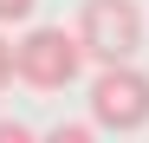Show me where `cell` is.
Wrapping results in <instances>:
<instances>
[{
  "label": "cell",
  "mask_w": 149,
  "mask_h": 143,
  "mask_svg": "<svg viewBox=\"0 0 149 143\" xmlns=\"http://www.w3.org/2000/svg\"><path fill=\"white\" fill-rule=\"evenodd\" d=\"M84 72V46L71 26H33L13 46V78H26L33 91H65Z\"/></svg>",
  "instance_id": "obj_1"
},
{
  "label": "cell",
  "mask_w": 149,
  "mask_h": 143,
  "mask_svg": "<svg viewBox=\"0 0 149 143\" xmlns=\"http://www.w3.org/2000/svg\"><path fill=\"white\" fill-rule=\"evenodd\" d=\"M71 33H78L84 59H97V65L136 59V46H143V7L136 0H84Z\"/></svg>",
  "instance_id": "obj_2"
},
{
  "label": "cell",
  "mask_w": 149,
  "mask_h": 143,
  "mask_svg": "<svg viewBox=\"0 0 149 143\" xmlns=\"http://www.w3.org/2000/svg\"><path fill=\"white\" fill-rule=\"evenodd\" d=\"M91 124H97V130H143V124H149V72H136L130 59L97 65Z\"/></svg>",
  "instance_id": "obj_3"
},
{
  "label": "cell",
  "mask_w": 149,
  "mask_h": 143,
  "mask_svg": "<svg viewBox=\"0 0 149 143\" xmlns=\"http://www.w3.org/2000/svg\"><path fill=\"white\" fill-rule=\"evenodd\" d=\"M33 7H39V0H0V26H13V20H26Z\"/></svg>",
  "instance_id": "obj_4"
},
{
  "label": "cell",
  "mask_w": 149,
  "mask_h": 143,
  "mask_svg": "<svg viewBox=\"0 0 149 143\" xmlns=\"http://www.w3.org/2000/svg\"><path fill=\"white\" fill-rule=\"evenodd\" d=\"M13 85V46H7V33H0V91Z\"/></svg>",
  "instance_id": "obj_5"
},
{
  "label": "cell",
  "mask_w": 149,
  "mask_h": 143,
  "mask_svg": "<svg viewBox=\"0 0 149 143\" xmlns=\"http://www.w3.org/2000/svg\"><path fill=\"white\" fill-rule=\"evenodd\" d=\"M26 137H33L26 124H13V117H0V143H26Z\"/></svg>",
  "instance_id": "obj_6"
}]
</instances>
